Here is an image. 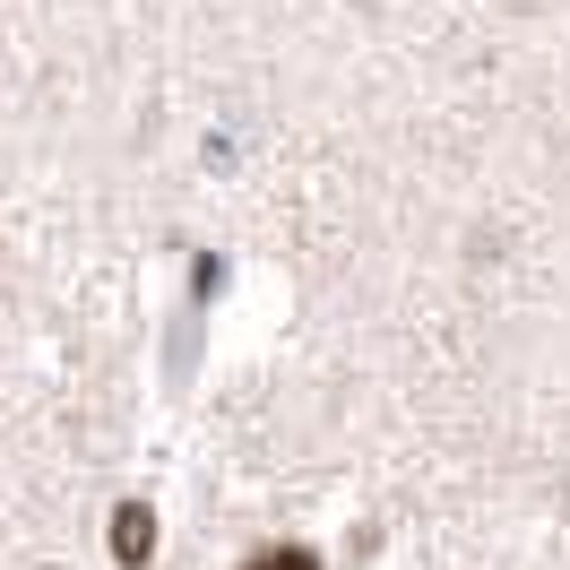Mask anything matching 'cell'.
Here are the masks:
<instances>
[{"instance_id": "7a4b0ae2", "label": "cell", "mask_w": 570, "mask_h": 570, "mask_svg": "<svg viewBox=\"0 0 570 570\" xmlns=\"http://www.w3.org/2000/svg\"><path fill=\"white\" fill-rule=\"evenodd\" d=\"M250 570H321V562H312L303 544H285V553H259V562H250Z\"/></svg>"}, {"instance_id": "6da1fadb", "label": "cell", "mask_w": 570, "mask_h": 570, "mask_svg": "<svg viewBox=\"0 0 570 570\" xmlns=\"http://www.w3.org/2000/svg\"><path fill=\"white\" fill-rule=\"evenodd\" d=\"M112 553H130V562H139V553H147V519H139V510H130V519L112 528Z\"/></svg>"}]
</instances>
